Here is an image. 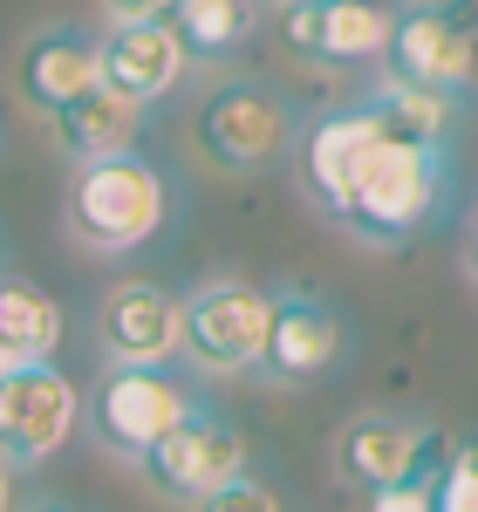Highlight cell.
Listing matches in <instances>:
<instances>
[{"instance_id": "6da1fadb", "label": "cell", "mask_w": 478, "mask_h": 512, "mask_svg": "<svg viewBox=\"0 0 478 512\" xmlns=\"http://www.w3.org/2000/svg\"><path fill=\"white\" fill-rule=\"evenodd\" d=\"M164 219H171L164 178H158V164L137 158V151L76 164L69 198H62V226L89 253H137V246H151L164 233Z\"/></svg>"}, {"instance_id": "7a4b0ae2", "label": "cell", "mask_w": 478, "mask_h": 512, "mask_svg": "<svg viewBox=\"0 0 478 512\" xmlns=\"http://www.w3.org/2000/svg\"><path fill=\"white\" fill-rule=\"evenodd\" d=\"M444 192H451V144H383L335 226L362 246H397L438 219Z\"/></svg>"}, {"instance_id": "3957f363", "label": "cell", "mask_w": 478, "mask_h": 512, "mask_svg": "<svg viewBox=\"0 0 478 512\" xmlns=\"http://www.w3.org/2000/svg\"><path fill=\"white\" fill-rule=\"evenodd\" d=\"M192 151L212 171H267L294 151V110L287 96L253 76H219L192 103Z\"/></svg>"}, {"instance_id": "277c9868", "label": "cell", "mask_w": 478, "mask_h": 512, "mask_svg": "<svg viewBox=\"0 0 478 512\" xmlns=\"http://www.w3.org/2000/svg\"><path fill=\"white\" fill-rule=\"evenodd\" d=\"M192 410H199V390H192L171 362H103L96 390L82 403L96 444L117 451V458H130V465H137L178 417H192Z\"/></svg>"}, {"instance_id": "5b68a950", "label": "cell", "mask_w": 478, "mask_h": 512, "mask_svg": "<svg viewBox=\"0 0 478 512\" xmlns=\"http://www.w3.org/2000/svg\"><path fill=\"white\" fill-rule=\"evenodd\" d=\"M274 294L239 274H212L178 294V355H192L205 376H253L267 349Z\"/></svg>"}, {"instance_id": "8992f818", "label": "cell", "mask_w": 478, "mask_h": 512, "mask_svg": "<svg viewBox=\"0 0 478 512\" xmlns=\"http://www.w3.org/2000/svg\"><path fill=\"white\" fill-rule=\"evenodd\" d=\"M383 76L438 89V96H472L478 89V7L472 0H403Z\"/></svg>"}, {"instance_id": "52a82bcc", "label": "cell", "mask_w": 478, "mask_h": 512, "mask_svg": "<svg viewBox=\"0 0 478 512\" xmlns=\"http://www.w3.org/2000/svg\"><path fill=\"white\" fill-rule=\"evenodd\" d=\"M82 424V396L55 362H7L0 369V458L41 465Z\"/></svg>"}, {"instance_id": "ba28073f", "label": "cell", "mask_w": 478, "mask_h": 512, "mask_svg": "<svg viewBox=\"0 0 478 512\" xmlns=\"http://www.w3.org/2000/svg\"><path fill=\"white\" fill-rule=\"evenodd\" d=\"M137 472H144L151 492L178 499V506H192V499H205V492H219L226 478L246 472V437H239L219 410H205V403H199L192 417H178V424L137 458Z\"/></svg>"}, {"instance_id": "9c48e42d", "label": "cell", "mask_w": 478, "mask_h": 512, "mask_svg": "<svg viewBox=\"0 0 478 512\" xmlns=\"http://www.w3.org/2000/svg\"><path fill=\"white\" fill-rule=\"evenodd\" d=\"M383 123L369 117V103H342V110H321L308 130H294V171H301V192L315 198L328 219H342L349 192L362 185L369 158L383 151Z\"/></svg>"}, {"instance_id": "30bf717a", "label": "cell", "mask_w": 478, "mask_h": 512, "mask_svg": "<svg viewBox=\"0 0 478 512\" xmlns=\"http://www.w3.org/2000/svg\"><path fill=\"white\" fill-rule=\"evenodd\" d=\"M397 28V7L390 0H294L280 7V41L287 55L315 62V69H362V62H383Z\"/></svg>"}, {"instance_id": "8fae6325", "label": "cell", "mask_w": 478, "mask_h": 512, "mask_svg": "<svg viewBox=\"0 0 478 512\" xmlns=\"http://www.w3.org/2000/svg\"><path fill=\"white\" fill-rule=\"evenodd\" d=\"M342 355H349L342 315L308 287H280L274 321H267V349H260L253 376H267V383H321V376L342 369Z\"/></svg>"}, {"instance_id": "7c38bea8", "label": "cell", "mask_w": 478, "mask_h": 512, "mask_svg": "<svg viewBox=\"0 0 478 512\" xmlns=\"http://www.w3.org/2000/svg\"><path fill=\"white\" fill-rule=\"evenodd\" d=\"M185 69H192V55H185V41H178V28L171 21H110L103 35H96V76L110 82L117 96H130V103H164L178 82H185Z\"/></svg>"}, {"instance_id": "4fadbf2b", "label": "cell", "mask_w": 478, "mask_h": 512, "mask_svg": "<svg viewBox=\"0 0 478 512\" xmlns=\"http://www.w3.org/2000/svg\"><path fill=\"white\" fill-rule=\"evenodd\" d=\"M96 342L110 362H178V294L158 280H117L96 301Z\"/></svg>"}, {"instance_id": "5bb4252c", "label": "cell", "mask_w": 478, "mask_h": 512, "mask_svg": "<svg viewBox=\"0 0 478 512\" xmlns=\"http://www.w3.org/2000/svg\"><path fill=\"white\" fill-rule=\"evenodd\" d=\"M438 451H444L438 431L383 417V410H362V417H349L335 431V472L349 478V485H362V492H376V485L417 472V465H438Z\"/></svg>"}, {"instance_id": "9a60e30c", "label": "cell", "mask_w": 478, "mask_h": 512, "mask_svg": "<svg viewBox=\"0 0 478 512\" xmlns=\"http://www.w3.org/2000/svg\"><path fill=\"white\" fill-rule=\"evenodd\" d=\"M96 76V35H82L69 21H55V28H35V35L21 41V55H14V89H21V103L48 117V110H62L69 96H82Z\"/></svg>"}, {"instance_id": "2e32d148", "label": "cell", "mask_w": 478, "mask_h": 512, "mask_svg": "<svg viewBox=\"0 0 478 512\" xmlns=\"http://www.w3.org/2000/svg\"><path fill=\"white\" fill-rule=\"evenodd\" d=\"M48 130H55V144H62L76 164L117 158V151H137V137H144V103L117 96L110 82H89L82 96L62 103V110H48Z\"/></svg>"}, {"instance_id": "e0dca14e", "label": "cell", "mask_w": 478, "mask_h": 512, "mask_svg": "<svg viewBox=\"0 0 478 512\" xmlns=\"http://www.w3.org/2000/svg\"><path fill=\"white\" fill-rule=\"evenodd\" d=\"M62 349V301L28 274H0V369L48 362Z\"/></svg>"}, {"instance_id": "ac0fdd59", "label": "cell", "mask_w": 478, "mask_h": 512, "mask_svg": "<svg viewBox=\"0 0 478 512\" xmlns=\"http://www.w3.org/2000/svg\"><path fill=\"white\" fill-rule=\"evenodd\" d=\"M362 103L390 144H451V130H458V96H438V89H417L397 76H383Z\"/></svg>"}, {"instance_id": "d6986e66", "label": "cell", "mask_w": 478, "mask_h": 512, "mask_svg": "<svg viewBox=\"0 0 478 512\" xmlns=\"http://www.w3.org/2000/svg\"><path fill=\"white\" fill-rule=\"evenodd\" d=\"M164 21L178 28L192 62H233L260 35V0H171Z\"/></svg>"}, {"instance_id": "ffe728a7", "label": "cell", "mask_w": 478, "mask_h": 512, "mask_svg": "<svg viewBox=\"0 0 478 512\" xmlns=\"http://www.w3.org/2000/svg\"><path fill=\"white\" fill-rule=\"evenodd\" d=\"M369 512H438V465H417V472L376 485L369 492Z\"/></svg>"}, {"instance_id": "44dd1931", "label": "cell", "mask_w": 478, "mask_h": 512, "mask_svg": "<svg viewBox=\"0 0 478 512\" xmlns=\"http://www.w3.org/2000/svg\"><path fill=\"white\" fill-rule=\"evenodd\" d=\"M438 512H478V451H451L438 465Z\"/></svg>"}, {"instance_id": "7402d4cb", "label": "cell", "mask_w": 478, "mask_h": 512, "mask_svg": "<svg viewBox=\"0 0 478 512\" xmlns=\"http://www.w3.org/2000/svg\"><path fill=\"white\" fill-rule=\"evenodd\" d=\"M192 512H280V499L260 485V478H226L219 492H205V499H192Z\"/></svg>"}, {"instance_id": "603a6c76", "label": "cell", "mask_w": 478, "mask_h": 512, "mask_svg": "<svg viewBox=\"0 0 478 512\" xmlns=\"http://www.w3.org/2000/svg\"><path fill=\"white\" fill-rule=\"evenodd\" d=\"M103 7V21H158L171 14V0H96Z\"/></svg>"}, {"instance_id": "cb8c5ba5", "label": "cell", "mask_w": 478, "mask_h": 512, "mask_svg": "<svg viewBox=\"0 0 478 512\" xmlns=\"http://www.w3.org/2000/svg\"><path fill=\"white\" fill-rule=\"evenodd\" d=\"M465 274L478 280V205H472V219H465Z\"/></svg>"}, {"instance_id": "d4e9b609", "label": "cell", "mask_w": 478, "mask_h": 512, "mask_svg": "<svg viewBox=\"0 0 478 512\" xmlns=\"http://www.w3.org/2000/svg\"><path fill=\"white\" fill-rule=\"evenodd\" d=\"M14 506V478H7V458H0V512Z\"/></svg>"}, {"instance_id": "484cf974", "label": "cell", "mask_w": 478, "mask_h": 512, "mask_svg": "<svg viewBox=\"0 0 478 512\" xmlns=\"http://www.w3.org/2000/svg\"><path fill=\"white\" fill-rule=\"evenodd\" d=\"M28 512H76V506H62V499H41V506H28Z\"/></svg>"}, {"instance_id": "4316f807", "label": "cell", "mask_w": 478, "mask_h": 512, "mask_svg": "<svg viewBox=\"0 0 478 512\" xmlns=\"http://www.w3.org/2000/svg\"><path fill=\"white\" fill-rule=\"evenodd\" d=\"M274 7H294V0H274Z\"/></svg>"}]
</instances>
